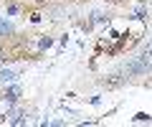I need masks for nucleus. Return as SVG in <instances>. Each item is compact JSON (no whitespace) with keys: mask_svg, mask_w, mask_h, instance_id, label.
<instances>
[{"mask_svg":"<svg viewBox=\"0 0 152 127\" xmlns=\"http://www.w3.org/2000/svg\"><path fill=\"white\" fill-rule=\"evenodd\" d=\"M0 64H5V51L0 48Z\"/></svg>","mask_w":152,"mask_h":127,"instance_id":"423d86ee","label":"nucleus"},{"mask_svg":"<svg viewBox=\"0 0 152 127\" xmlns=\"http://www.w3.org/2000/svg\"><path fill=\"white\" fill-rule=\"evenodd\" d=\"M8 122H10V125H26V122H28V117L23 115V112H15V115H13Z\"/></svg>","mask_w":152,"mask_h":127,"instance_id":"7ed1b4c3","label":"nucleus"},{"mask_svg":"<svg viewBox=\"0 0 152 127\" xmlns=\"http://www.w3.org/2000/svg\"><path fill=\"white\" fill-rule=\"evenodd\" d=\"M15 79H18V71H13V69H0V81H3V84H10V81H15Z\"/></svg>","mask_w":152,"mask_h":127,"instance_id":"f03ea898","label":"nucleus"},{"mask_svg":"<svg viewBox=\"0 0 152 127\" xmlns=\"http://www.w3.org/2000/svg\"><path fill=\"white\" fill-rule=\"evenodd\" d=\"M5 97H8V99H13V102H15L18 97H20V89H18V87H10V89L5 92Z\"/></svg>","mask_w":152,"mask_h":127,"instance_id":"20e7f679","label":"nucleus"},{"mask_svg":"<svg viewBox=\"0 0 152 127\" xmlns=\"http://www.w3.org/2000/svg\"><path fill=\"white\" fill-rule=\"evenodd\" d=\"M10 31H13V26H10V23L0 21V33H10Z\"/></svg>","mask_w":152,"mask_h":127,"instance_id":"39448f33","label":"nucleus"},{"mask_svg":"<svg viewBox=\"0 0 152 127\" xmlns=\"http://www.w3.org/2000/svg\"><path fill=\"white\" fill-rule=\"evenodd\" d=\"M127 71H152V41L147 43V48L142 51V56L127 69Z\"/></svg>","mask_w":152,"mask_h":127,"instance_id":"f257e3e1","label":"nucleus"}]
</instances>
